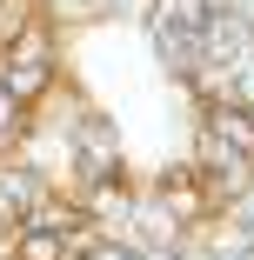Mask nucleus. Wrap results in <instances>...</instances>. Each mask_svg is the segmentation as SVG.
I'll return each mask as SVG.
<instances>
[{
    "label": "nucleus",
    "mask_w": 254,
    "mask_h": 260,
    "mask_svg": "<svg viewBox=\"0 0 254 260\" xmlns=\"http://www.w3.org/2000/svg\"><path fill=\"white\" fill-rule=\"evenodd\" d=\"M14 260H67V240L61 234H20Z\"/></svg>",
    "instance_id": "nucleus-1"
}]
</instances>
